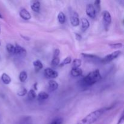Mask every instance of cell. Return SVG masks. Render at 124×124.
<instances>
[{"label": "cell", "mask_w": 124, "mask_h": 124, "mask_svg": "<svg viewBox=\"0 0 124 124\" xmlns=\"http://www.w3.org/2000/svg\"><path fill=\"white\" fill-rule=\"evenodd\" d=\"M101 79V75L99 70H95L89 73L80 81V85L82 87L92 86Z\"/></svg>", "instance_id": "6da1fadb"}, {"label": "cell", "mask_w": 124, "mask_h": 124, "mask_svg": "<svg viewBox=\"0 0 124 124\" xmlns=\"http://www.w3.org/2000/svg\"><path fill=\"white\" fill-rule=\"evenodd\" d=\"M107 108H101L93 111L75 124H93L96 122Z\"/></svg>", "instance_id": "7a4b0ae2"}, {"label": "cell", "mask_w": 124, "mask_h": 124, "mask_svg": "<svg viewBox=\"0 0 124 124\" xmlns=\"http://www.w3.org/2000/svg\"><path fill=\"white\" fill-rule=\"evenodd\" d=\"M121 54V51H116V52H113V53H111L110 54H108L106 56L104 57L103 59H101V62L103 63V64H108V63L110 62L111 61H113L116 58H117Z\"/></svg>", "instance_id": "3957f363"}, {"label": "cell", "mask_w": 124, "mask_h": 124, "mask_svg": "<svg viewBox=\"0 0 124 124\" xmlns=\"http://www.w3.org/2000/svg\"><path fill=\"white\" fill-rule=\"evenodd\" d=\"M44 75L47 78L53 79L58 76V73L54 69L51 68H47L44 70Z\"/></svg>", "instance_id": "277c9868"}, {"label": "cell", "mask_w": 124, "mask_h": 124, "mask_svg": "<svg viewBox=\"0 0 124 124\" xmlns=\"http://www.w3.org/2000/svg\"><path fill=\"white\" fill-rule=\"evenodd\" d=\"M86 13L91 18H94L96 16V11L94 6L92 4H88L86 6Z\"/></svg>", "instance_id": "5b68a950"}, {"label": "cell", "mask_w": 124, "mask_h": 124, "mask_svg": "<svg viewBox=\"0 0 124 124\" xmlns=\"http://www.w3.org/2000/svg\"><path fill=\"white\" fill-rule=\"evenodd\" d=\"M15 54H16L18 56L23 57V58L26 56V50L23 47H21V46H20L18 44H16L15 46Z\"/></svg>", "instance_id": "8992f818"}, {"label": "cell", "mask_w": 124, "mask_h": 124, "mask_svg": "<svg viewBox=\"0 0 124 124\" xmlns=\"http://www.w3.org/2000/svg\"><path fill=\"white\" fill-rule=\"evenodd\" d=\"M81 56L84 59L88 60L89 61H93V62H101V59L100 58H99L97 56L94 55V54H87V53H82Z\"/></svg>", "instance_id": "52a82bcc"}, {"label": "cell", "mask_w": 124, "mask_h": 124, "mask_svg": "<svg viewBox=\"0 0 124 124\" xmlns=\"http://www.w3.org/2000/svg\"><path fill=\"white\" fill-rule=\"evenodd\" d=\"M70 23L74 27L78 26L79 25V19L78 15L76 12H74L72 15L70 16Z\"/></svg>", "instance_id": "ba28073f"}, {"label": "cell", "mask_w": 124, "mask_h": 124, "mask_svg": "<svg viewBox=\"0 0 124 124\" xmlns=\"http://www.w3.org/2000/svg\"><path fill=\"white\" fill-rule=\"evenodd\" d=\"M19 16L24 20H29L31 19V15L25 8H22L19 12Z\"/></svg>", "instance_id": "9c48e42d"}, {"label": "cell", "mask_w": 124, "mask_h": 124, "mask_svg": "<svg viewBox=\"0 0 124 124\" xmlns=\"http://www.w3.org/2000/svg\"><path fill=\"white\" fill-rule=\"evenodd\" d=\"M103 19L104 23L107 25H109L111 23V16L108 11H104L103 12Z\"/></svg>", "instance_id": "30bf717a"}, {"label": "cell", "mask_w": 124, "mask_h": 124, "mask_svg": "<svg viewBox=\"0 0 124 124\" xmlns=\"http://www.w3.org/2000/svg\"><path fill=\"white\" fill-rule=\"evenodd\" d=\"M48 86H49V90L50 92H53L58 89L59 84L56 81H54V80H50L48 82Z\"/></svg>", "instance_id": "8fae6325"}, {"label": "cell", "mask_w": 124, "mask_h": 124, "mask_svg": "<svg viewBox=\"0 0 124 124\" xmlns=\"http://www.w3.org/2000/svg\"><path fill=\"white\" fill-rule=\"evenodd\" d=\"M40 7H41V5H40L39 1H33L31 3V10H32L33 12H39L40 10Z\"/></svg>", "instance_id": "7c38bea8"}, {"label": "cell", "mask_w": 124, "mask_h": 124, "mask_svg": "<svg viewBox=\"0 0 124 124\" xmlns=\"http://www.w3.org/2000/svg\"><path fill=\"white\" fill-rule=\"evenodd\" d=\"M36 97H37L38 101H39L40 102H43L44 101H46V99H48L49 96H48V93H46L44 92H41L38 94V96Z\"/></svg>", "instance_id": "4fadbf2b"}, {"label": "cell", "mask_w": 124, "mask_h": 124, "mask_svg": "<svg viewBox=\"0 0 124 124\" xmlns=\"http://www.w3.org/2000/svg\"><path fill=\"white\" fill-rule=\"evenodd\" d=\"M33 65L34 67H35V72H38L41 69L43 68V65L42 63L39 60H36L33 61Z\"/></svg>", "instance_id": "5bb4252c"}, {"label": "cell", "mask_w": 124, "mask_h": 124, "mask_svg": "<svg viewBox=\"0 0 124 124\" xmlns=\"http://www.w3.org/2000/svg\"><path fill=\"white\" fill-rule=\"evenodd\" d=\"M81 24H82L81 29H82V31H86L90 26L89 21L86 18H82L81 19Z\"/></svg>", "instance_id": "9a60e30c"}, {"label": "cell", "mask_w": 124, "mask_h": 124, "mask_svg": "<svg viewBox=\"0 0 124 124\" xmlns=\"http://www.w3.org/2000/svg\"><path fill=\"white\" fill-rule=\"evenodd\" d=\"M71 75L73 77H78L81 76L82 73V70L80 68H77V69H72L71 70Z\"/></svg>", "instance_id": "2e32d148"}, {"label": "cell", "mask_w": 124, "mask_h": 124, "mask_svg": "<svg viewBox=\"0 0 124 124\" xmlns=\"http://www.w3.org/2000/svg\"><path fill=\"white\" fill-rule=\"evenodd\" d=\"M1 81L4 84L8 85L11 82V78L7 74L4 73L1 75Z\"/></svg>", "instance_id": "e0dca14e"}, {"label": "cell", "mask_w": 124, "mask_h": 124, "mask_svg": "<svg viewBox=\"0 0 124 124\" xmlns=\"http://www.w3.org/2000/svg\"><path fill=\"white\" fill-rule=\"evenodd\" d=\"M27 96L28 99L29 101H33L34 99H36V96H37L36 93H35V92L33 90H29V92L27 93Z\"/></svg>", "instance_id": "ac0fdd59"}, {"label": "cell", "mask_w": 124, "mask_h": 124, "mask_svg": "<svg viewBox=\"0 0 124 124\" xmlns=\"http://www.w3.org/2000/svg\"><path fill=\"white\" fill-rule=\"evenodd\" d=\"M19 79L21 82H25L27 79V73H26V71H21L19 75Z\"/></svg>", "instance_id": "d6986e66"}, {"label": "cell", "mask_w": 124, "mask_h": 124, "mask_svg": "<svg viewBox=\"0 0 124 124\" xmlns=\"http://www.w3.org/2000/svg\"><path fill=\"white\" fill-rule=\"evenodd\" d=\"M81 65V60L79 59H74L72 62V69H77L79 68Z\"/></svg>", "instance_id": "ffe728a7"}, {"label": "cell", "mask_w": 124, "mask_h": 124, "mask_svg": "<svg viewBox=\"0 0 124 124\" xmlns=\"http://www.w3.org/2000/svg\"><path fill=\"white\" fill-rule=\"evenodd\" d=\"M6 49H7V51L9 53L15 54V46L11 44H7L6 45Z\"/></svg>", "instance_id": "44dd1931"}, {"label": "cell", "mask_w": 124, "mask_h": 124, "mask_svg": "<svg viewBox=\"0 0 124 124\" xmlns=\"http://www.w3.org/2000/svg\"><path fill=\"white\" fill-rule=\"evenodd\" d=\"M58 19L61 24H64L65 21V16L63 12H59L58 16Z\"/></svg>", "instance_id": "7402d4cb"}, {"label": "cell", "mask_w": 124, "mask_h": 124, "mask_svg": "<svg viewBox=\"0 0 124 124\" xmlns=\"http://www.w3.org/2000/svg\"><path fill=\"white\" fill-rule=\"evenodd\" d=\"M71 62V57L70 56H68L67 58H65L64 60L62 61L61 63L59 64V66L60 67H63L65 65H67V64H70Z\"/></svg>", "instance_id": "603a6c76"}, {"label": "cell", "mask_w": 124, "mask_h": 124, "mask_svg": "<svg viewBox=\"0 0 124 124\" xmlns=\"http://www.w3.org/2000/svg\"><path fill=\"white\" fill-rule=\"evenodd\" d=\"M59 64H60V59H59V57L58 58H53V59L52 61V62H51V65H52V67H56L58 65H59Z\"/></svg>", "instance_id": "cb8c5ba5"}, {"label": "cell", "mask_w": 124, "mask_h": 124, "mask_svg": "<svg viewBox=\"0 0 124 124\" xmlns=\"http://www.w3.org/2000/svg\"><path fill=\"white\" fill-rule=\"evenodd\" d=\"M27 93H28L27 90L26 88H22L18 91V93H17V94H18L19 96H25V94H27Z\"/></svg>", "instance_id": "d4e9b609"}, {"label": "cell", "mask_w": 124, "mask_h": 124, "mask_svg": "<svg viewBox=\"0 0 124 124\" xmlns=\"http://www.w3.org/2000/svg\"><path fill=\"white\" fill-rule=\"evenodd\" d=\"M109 46L113 49H116V48H120L122 47V43H114L109 44Z\"/></svg>", "instance_id": "484cf974"}, {"label": "cell", "mask_w": 124, "mask_h": 124, "mask_svg": "<svg viewBox=\"0 0 124 124\" xmlns=\"http://www.w3.org/2000/svg\"><path fill=\"white\" fill-rule=\"evenodd\" d=\"M94 8H95L96 11H98V12H99V10H100L101 9V6H100V4H101V1H99V0H97V1H94Z\"/></svg>", "instance_id": "4316f807"}, {"label": "cell", "mask_w": 124, "mask_h": 124, "mask_svg": "<svg viewBox=\"0 0 124 124\" xmlns=\"http://www.w3.org/2000/svg\"><path fill=\"white\" fill-rule=\"evenodd\" d=\"M62 123V119L61 117H58V118L53 120L50 124H61Z\"/></svg>", "instance_id": "83f0119b"}, {"label": "cell", "mask_w": 124, "mask_h": 124, "mask_svg": "<svg viewBox=\"0 0 124 124\" xmlns=\"http://www.w3.org/2000/svg\"><path fill=\"white\" fill-rule=\"evenodd\" d=\"M59 53H60V51L58 48H56L54 51V53H53V58H58L59 55Z\"/></svg>", "instance_id": "f1b7e54d"}, {"label": "cell", "mask_w": 124, "mask_h": 124, "mask_svg": "<svg viewBox=\"0 0 124 124\" xmlns=\"http://www.w3.org/2000/svg\"><path fill=\"white\" fill-rule=\"evenodd\" d=\"M123 122H124V113L122 112V115H121V117H120L118 122H117V124H121L123 123Z\"/></svg>", "instance_id": "f546056e"}, {"label": "cell", "mask_w": 124, "mask_h": 124, "mask_svg": "<svg viewBox=\"0 0 124 124\" xmlns=\"http://www.w3.org/2000/svg\"><path fill=\"white\" fill-rule=\"evenodd\" d=\"M75 36H76V39L77 40L79 41V40L81 39V38H82V37H81V36L79 33H76Z\"/></svg>", "instance_id": "4dcf8cb0"}, {"label": "cell", "mask_w": 124, "mask_h": 124, "mask_svg": "<svg viewBox=\"0 0 124 124\" xmlns=\"http://www.w3.org/2000/svg\"><path fill=\"white\" fill-rule=\"evenodd\" d=\"M21 124H31L29 122V121H28V119H27L25 120V121H23V122H22V123Z\"/></svg>", "instance_id": "1f68e13d"}, {"label": "cell", "mask_w": 124, "mask_h": 124, "mask_svg": "<svg viewBox=\"0 0 124 124\" xmlns=\"http://www.w3.org/2000/svg\"><path fill=\"white\" fill-rule=\"evenodd\" d=\"M21 37L23 38L24 39L26 40V41H29V40H30V38L28 37H27V36H23V35H21Z\"/></svg>", "instance_id": "d6a6232c"}, {"label": "cell", "mask_w": 124, "mask_h": 124, "mask_svg": "<svg viewBox=\"0 0 124 124\" xmlns=\"http://www.w3.org/2000/svg\"><path fill=\"white\" fill-rule=\"evenodd\" d=\"M36 85H37V83H35V84H34V87H35V90H37V88H36Z\"/></svg>", "instance_id": "836d02e7"}, {"label": "cell", "mask_w": 124, "mask_h": 124, "mask_svg": "<svg viewBox=\"0 0 124 124\" xmlns=\"http://www.w3.org/2000/svg\"><path fill=\"white\" fill-rule=\"evenodd\" d=\"M0 18H2V15H1V13H0Z\"/></svg>", "instance_id": "e575fe53"}, {"label": "cell", "mask_w": 124, "mask_h": 124, "mask_svg": "<svg viewBox=\"0 0 124 124\" xmlns=\"http://www.w3.org/2000/svg\"><path fill=\"white\" fill-rule=\"evenodd\" d=\"M0 32H1V28H0Z\"/></svg>", "instance_id": "d590c367"}, {"label": "cell", "mask_w": 124, "mask_h": 124, "mask_svg": "<svg viewBox=\"0 0 124 124\" xmlns=\"http://www.w3.org/2000/svg\"><path fill=\"white\" fill-rule=\"evenodd\" d=\"M0 46H1V42H0Z\"/></svg>", "instance_id": "8d00e7d4"}]
</instances>
